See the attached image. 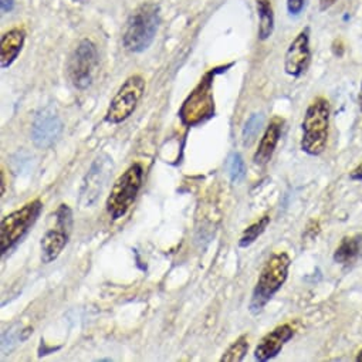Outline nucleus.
<instances>
[{
    "label": "nucleus",
    "mask_w": 362,
    "mask_h": 362,
    "mask_svg": "<svg viewBox=\"0 0 362 362\" xmlns=\"http://www.w3.org/2000/svg\"><path fill=\"white\" fill-rule=\"evenodd\" d=\"M349 179H351V180H356V182H359V180H362V163H359L356 168H354V169L349 172Z\"/></svg>",
    "instance_id": "24"
},
{
    "label": "nucleus",
    "mask_w": 362,
    "mask_h": 362,
    "mask_svg": "<svg viewBox=\"0 0 362 362\" xmlns=\"http://www.w3.org/2000/svg\"><path fill=\"white\" fill-rule=\"evenodd\" d=\"M329 103L324 97L315 98L307 108L301 124L303 136L300 148L310 156L321 155L328 142L329 134Z\"/></svg>",
    "instance_id": "1"
},
{
    "label": "nucleus",
    "mask_w": 362,
    "mask_h": 362,
    "mask_svg": "<svg viewBox=\"0 0 362 362\" xmlns=\"http://www.w3.org/2000/svg\"><path fill=\"white\" fill-rule=\"evenodd\" d=\"M358 362H362V349L356 354V358H355Z\"/></svg>",
    "instance_id": "29"
},
{
    "label": "nucleus",
    "mask_w": 362,
    "mask_h": 362,
    "mask_svg": "<svg viewBox=\"0 0 362 362\" xmlns=\"http://www.w3.org/2000/svg\"><path fill=\"white\" fill-rule=\"evenodd\" d=\"M98 67V52L95 45L90 39H83L74 52L71 53L67 63V74L71 84L77 90H87L97 73Z\"/></svg>",
    "instance_id": "7"
},
{
    "label": "nucleus",
    "mask_w": 362,
    "mask_h": 362,
    "mask_svg": "<svg viewBox=\"0 0 362 362\" xmlns=\"http://www.w3.org/2000/svg\"><path fill=\"white\" fill-rule=\"evenodd\" d=\"M294 328L290 324H281L270 331L255 349V358L260 362H266L273 359L280 354L284 345L294 337Z\"/></svg>",
    "instance_id": "12"
},
{
    "label": "nucleus",
    "mask_w": 362,
    "mask_h": 362,
    "mask_svg": "<svg viewBox=\"0 0 362 362\" xmlns=\"http://www.w3.org/2000/svg\"><path fill=\"white\" fill-rule=\"evenodd\" d=\"M362 255V233L354 236H345L334 252V262L341 266H349L355 263Z\"/></svg>",
    "instance_id": "16"
},
{
    "label": "nucleus",
    "mask_w": 362,
    "mask_h": 362,
    "mask_svg": "<svg viewBox=\"0 0 362 362\" xmlns=\"http://www.w3.org/2000/svg\"><path fill=\"white\" fill-rule=\"evenodd\" d=\"M12 9H13L12 0H2V11L4 12H11Z\"/></svg>",
    "instance_id": "26"
},
{
    "label": "nucleus",
    "mask_w": 362,
    "mask_h": 362,
    "mask_svg": "<svg viewBox=\"0 0 362 362\" xmlns=\"http://www.w3.org/2000/svg\"><path fill=\"white\" fill-rule=\"evenodd\" d=\"M229 67H232V64L212 69L201 78L198 86L188 95V98L179 110V117L182 118L184 124L194 127L204 122L205 119L211 118L215 114L214 80L216 74L223 71V69H229Z\"/></svg>",
    "instance_id": "4"
},
{
    "label": "nucleus",
    "mask_w": 362,
    "mask_h": 362,
    "mask_svg": "<svg viewBox=\"0 0 362 362\" xmlns=\"http://www.w3.org/2000/svg\"><path fill=\"white\" fill-rule=\"evenodd\" d=\"M249 349L247 335L239 337L222 355L221 362H240L245 359Z\"/></svg>",
    "instance_id": "19"
},
{
    "label": "nucleus",
    "mask_w": 362,
    "mask_h": 362,
    "mask_svg": "<svg viewBox=\"0 0 362 362\" xmlns=\"http://www.w3.org/2000/svg\"><path fill=\"white\" fill-rule=\"evenodd\" d=\"M114 163L112 158L108 153H100L88 172L83 179V185L80 191V206L81 208H91L97 204L101 198L105 187L108 185L110 179L112 176Z\"/></svg>",
    "instance_id": "9"
},
{
    "label": "nucleus",
    "mask_w": 362,
    "mask_h": 362,
    "mask_svg": "<svg viewBox=\"0 0 362 362\" xmlns=\"http://www.w3.org/2000/svg\"><path fill=\"white\" fill-rule=\"evenodd\" d=\"M71 232L60 228L56 225L54 229L49 230L43 239H42V262L49 264L53 263L56 259H59V256L62 255V252L64 250V247L69 243Z\"/></svg>",
    "instance_id": "15"
},
{
    "label": "nucleus",
    "mask_w": 362,
    "mask_h": 362,
    "mask_svg": "<svg viewBox=\"0 0 362 362\" xmlns=\"http://www.w3.org/2000/svg\"><path fill=\"white\" fill-rule=\"evenodd\" d=\"M305 6V0H287V12L290 16H298Z\"/></svg>",
    "instance_id": "23"
},
{
    "label": "nucleus",
    "mask_w": 362,
    "mask_h": 362,
    "mask_svg": "<svg viewBox=\"0 0 362 362\" xmlns=\"http://www.w3.org/2000/svg\"><path fill=\"white\" fill-rule=\"evenodd\" d=\"M145 93V80L139 74L128 77L119 87L117 94L110 103L107 114L104 117L108 124H121L128 119L136 110L142 95Z\"/></svg>",
    "instance_id": "8"
},
{
    "label": "nucleus",
    "mask_w": 362,
    "mask_h": 362,
    "mask_svg": "<svg viewBox=\"0 0 362 362\" xmlns=\"http://www.w3.org/2000/svg\"><path fill=\"white\" fill-rule=\"evenodd\" d=\"M228 170H229V176L233 184H239L245 179L246 176V166H245V160L242 158L240 153H232L228 162Z\"/></svg>",
    "instance_id": "21"
},
{
    "label": "nucleus",
    "mask_w": 362,
    "mask_h": 362,
    "mask_svg": "<svg viewBox=\"0 0 362 362\" xmlns=\"http://www.w3.org/2000/svg\"><path fill=\"white\" fill-rule=\"evenodd\" d=\"M263 124H264V115L262 112H259V114L256 112V114H252L249 117V119L246 121V124L243 127V132H242L243 144L246 146H249L255 142V139L259 135Z\"/></svg>",
    "instance_id": "20"
},
{
    "label": "nucleus",
    "mask_w": 362,
    "mask_h": 362,
    "mask_svg": "<svg viewBox=\"0 0 362 362\" xmlns=\"http://www.w3.org/2000/svg\"><path fill=\"white\" fill-rule=\"evenodd\" d=\"M259 16V40L264 42L272 37L274 32V13L270 0H256Z\"/></svg>",
    "instance_id": "17"
},
{
    "label": "nucleus",
    "mask_w": 362,
    "mask_h": 362,
    "mask_svg": "<svg viewBox=\"0 0 362 362\" xmlns=\"http://www.w3.org/2000/svg\"><path fill=\"white\" fill-rule=\"evenodd\" d=\"M269 223H270V216L266 215V216L260 218L257 222H255L253 225H250V226L243 232V235H242V238H240V240H239V246H240L242 249H246V247L252 246V245L264 233V230L267 229Z\"/></svg>",
    "instance_id": "18"
},
{
    "label": "nucleus",
    "mask_w": 362,
    "mask_h": 362,
    "mask_svg": "<svg viewBox=\"0 0 362 362\" xmlns=\"http://www.w3.org/2000/svg\"><path fill=\"white\" fill-rule=\"evenodd\" d=\"M56 225L71 232L73 229V212L67 205H60L56 211Z\"/></svg>",
    "instance_id": "22"
},
{
    "label": "nucleus",
    "mask_w": 362,
    "mask_h": 362,
    "mask_svg": "<svg viewBox=\"0 0 362 362\" xmlns=\"http://www.w3.org/2000/svg\"><path fill=\"white\" fill-rule=\"evenodd\" d=\"M283 124L284 121L279 117H274L269 127L266 128L264 134H263V138L260 139V144H259V148L257 151L255 152V156H253V160L256 165H266L270 162L274 151H276V146L280 141V136H281V129H283Z\"/></svg>",
    "instance_id": "13"
},
{
    "label": "nucleus",
    "mask_w": 362,
    "mask_h": 362,
    "mask_svg": "<svg viewBox=\"0 0 362 362\" xmlns=\"http://www.w3.org/2000/svg\"><path fill=\"white\" fill-rule=\"evenodd\" d=\"M337 4V0H320V11L325 12Z\"/></svg>",
    "instance_id": "25"
},
{
    "label": "nucleus",
    "mask_w": 362,
    "mask_h": 362,
    "mask_svg": "<svg viewBox=\"0 0 362 362\" xmlns=\"http://www.w3.org/2000/svg\"><path fill=\"white\" fill-rule=\"evenodd\" d=\"M142 166L134 163L115 180L105 204L107 212L114 221L124 218L134 205L142 187Z\"/></svg>",
    "instance_id": "5"
},
{
    "label": "nucleus",
    "mask_w": 362,
    "mask_h": 362,
    "mask_svg": "<svg viewBox=\"0 0 362 362\" xmlns=\"http://www.w3.org/2000/svg\"><path fill=\"white\" fill-rule=\"evenodd\" d=\"M311 60L310 28H304L290 43L284 56V71L291 77H300Z\"/></svg>",
    "instance_id": "11"
},
{
    "label": "nucleus",
    "mask_w": 362,
    "mask_h": 362,
    "mask_svg": "<svg viewBox=\"0 0 362 362\" xmlns=\"http://www.w3.org/2000/svg\"><path fill=\"white\" fill-rule=\"evenodd\" d=\"M26 42V32L21 28H13L2 36V47H0V64L2 69H9L21 52L23 50Z\"/></svg>",
    "instance_id": "14"
},
{
    "label": "nucleus",
    "mask_w": 362,
    "mask_h": 362,
    "mask_svg": "<svg viewBox=\"0 0 362 362\" xmlns=\"http://www.w3.org/2000/svg\"><path fill=\"white\" fill-rule=\"evenodd\" d=\"M63 128L64 124L59 112L53 107H46L37 112L33 121L32 141L37 148L46 149L60 138Z\"/></svg>",
    "instance_id": "10"
},
{
    "label": "nucleus",
    "mask_w": 362,
    "mask_h": 362,
    "mask_svg": "<svg viewBox=\"0 0 362 362\" xmlns=\"http://www.w3.org/2000/svg\"><path fill=\"white\" fill-rule=\"evenodd\" d=\"M0 182H2V195H5V175H4V170L2 173H0Z\"/></svg>",
    "instance_id": "27"
},
{
    "label": "nucleus",
    "mask_w": 362,
    "mask_h": 362,
    "mask_svg": "<svg viewBox=\"0 0 362 362\" xmlns=\"http://www.w3.org/2000/svg\"><path fill=\"white\" fill-rule=\"evenodd\" d=\"M358 104H359V110L362 114V83H361V90H359V95H358Z\"/></svg>",
    "instance_id": "28"
},
{
    "label": "nucleus",
    "mask_w": 362,
    "mask_h": 362,
    "mask_svg": "<svg viewBox=\"0 0 362 362\" xmlns=\"http://www.w3.org/2000/svg\"><path fill=\"white\" fill-rule=\"evenodd\" d=\"M290 264L291 259L284 252L272 255V257L266 262L253 290L250 301L252 314H259L264 308V305L274 297V294L284 286L288 277Z\"/></svg>",
    "instance_id": "3"
},
{
    "label": "nucleus",
    "mask_w": 362,
    "mask_h": 362,
    "mask_svg": "<svg viewBox=\"0 0 362 362\" xmlns=\"http://www.w3.org/2000/svg\"><path fill=\"white\" fill-rule=\"evenodd\" d=\"M43 204L37 199L5 216L0 225V252L8 253L15 247L39 219Z\"/></svg>",
    "instance_id": "6"
},
{
    "label": "nucleus",
    "mask_w": 362,
    "mask_h": 362,
    "mask_svg": "<svg viewBox=\"0 0 362 362\" xmlns=\"http://www.w3.org/2000/svg\"><path fill=\"white\" fill-rule=\"evenodd\" d=\"M159 6L144 4L129 16L122 36L124 47L131 53H142L152 45L159 28Z\"/></svg>",
    "instance_id": "2"
}]
</instances>
